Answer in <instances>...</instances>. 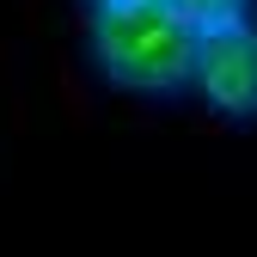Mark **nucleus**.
<instances>
[{"label": "nucleus", "instance_id": "1", "mask_svg": "<svg viewBox=\"0 0 257 257\" xmlns=\"http://www.w3.org/2000/svg\"><path fill=\"white\" fill-rule=\"evenodd\" d=\"M92 61L128 92H178L196 74L202 25L172 0H98L92 7Z\"/></svg>", "mask_w": 257, "mask_h": 257}, {"label": "nucleus", "instance_id": "2", "mask_svg": "<svg viewBox=\"0 0 257 257\" xmlns=\"http://www.w3.org/2000/svg\"><path fill=\"white\" fill-rule=\"evenodd\" d=\"M202 98L220 116H257V19H214L202 25V43H196V74Z\"/></svg>", "mask_w": 257, "mask_h": 257}, {"label": "nucleus", "instance_id": "3", "mask_svg": "<svg viewBox=\"0 0 257 257\" xmlns=\"http://www.w3.org/2000/svg\"><path fill=\"white\" fill-rule=\"evenodd\" d=\"M172 7H184L196 25H214V19H239L251 0H172Z\"/></svg>", "mask_w": 257, "mask_h": 257}, {"label": "nucleus", "instance_id": "4", "mask_svg": "<svg viewBox=\"0 0 257 257\" xmlns=\"http://www.w3.org/2000/svg\"><path fill=\"white\" fill-rule=\"evenodd\" d=\"M92 7H98V0H92Z\"/></svg>", "mask_w": 257, "mask_h": 257}]
</instances>
